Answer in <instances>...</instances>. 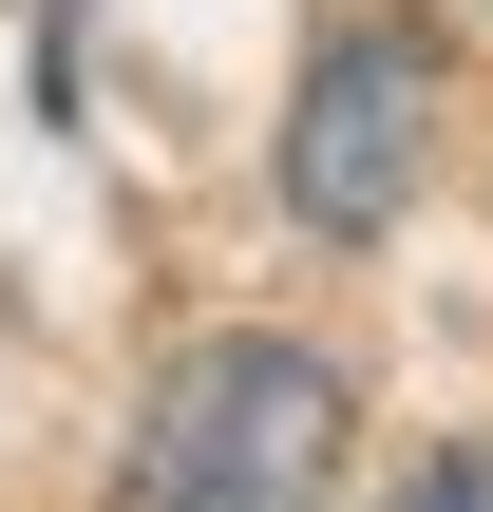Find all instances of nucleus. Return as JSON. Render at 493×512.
<instances>
[{
	"mask_svg": "<svg viewBox=\"0 0 493 512\" xmlns=\"http://www.w3.org/2000/svg\"><path fill=\"white\" fill-rule=\"evenodd\" d=\"M323 494H342V361H304V342H190L114 512H323Z\"/></svg>",
	"mask_w": 493,
	"mask_h": 512,
	"instance_id": "1",
	"label": "nucleus"
},
{
	"mask_svg": "<svg viewBox=\"0 0 493 512\" xmlns=\"http://www.w3.org/2000/svg\"><path fill=\"white\" fill-rule=\"evenodd\" d=\"M418 171H437V38L418 19H342L304 57V95H285V209L323 247H380L418 209Z\"/></svg>",
	"mask_w": 493,
	"mask_h": 512,
	"instance_id": "2",
	"label": "nucleus"
},
{
	"mask_svg": "<svg viewBox=\"0 0 493 512\" xmlns=\"http://www.w3.org/2000/svg\"><path fill=\"white\" fill-rule=\"evenodd\" d=\"M399 512H493V437H456V456H418V475H399Z\"/></svg>",
	"mask_w": 493,
	"mask_h": 512,
	"instance_id": "3",
	"label": "nucleus"
}]
</instances>
